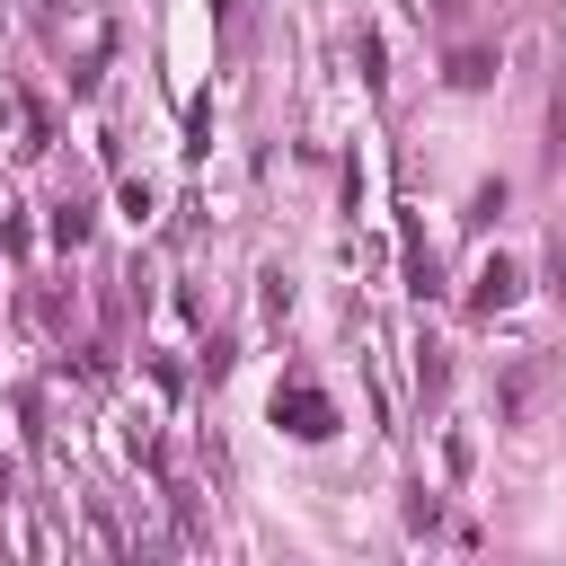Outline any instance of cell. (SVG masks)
<instances>
[{"instance_id":"obj_1","label":"cell","mask_w":566,"mask_h":566,"mask_svg":"<svg viewBox=\"0 0 566 566\" xmlns=\"http://www.w3.org/2000/svg\"><path fill=\"white\" fill-rule=\"evenodd\" d=\"M274 424H283L292 442H327V433H336V407H327L318 389H283V398H274Z\"/></svg>"},{"instance_id":"obj_2","label":"cell","mask_w":566,"mask_h":566,"mask_svg":"<svg viewBox=\"0 0 566 566\" xmlns=\"http://www.w3.org/2000/svg\"><path fill=\"white\" fill-rule=\"evenodd\" d=\"M513 292H522V274H513V256H486V265H478V292H469V301H478V310H504Z\"/></svg>"},{"instance_id":"obj_3","label":"cell","mask_w":566,"mask_h":566,"mask_svg":"<svg viewBox=\"0 0 566 566\" xmlns=\"http://www.w3.org/2000/svg\"><path fill=\"white\" fill-rule=\"evenodd\" d=\"M486 80H495V53H478V44L451 53V88H486Z\"/></svg>"},{"instance_id":"obj_4","label":"cell","mask_w":566,"mask_h":566,"mask_svg":"<svg viewBox=\"0 0 566 566\" xmlns=\"http://www.w3.org/2000/svg\"><path fill=\"white\" fill-rule=\"evenodd\" d=\"M53 239L80 248V239H88V203H62V212H53Z\"/></svg>"},{"instance_id":"obj_5","label":"cell","mask_w":566,"mask_h":566,"mask_svg":"<svg viewBox=\"0 0 566 566\" xmlns=\"http://www.w3.org/2000/svg\"><path fill=\"white\" fill-rule=\"evenodd\" d=\"M548 283H557V301H566V248H557V265H548Z\"/></svg>"}]
</instances>
